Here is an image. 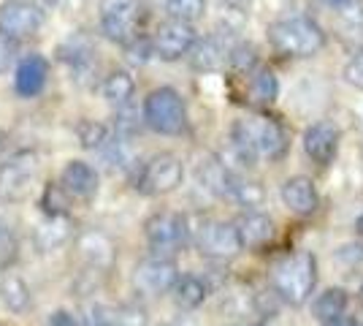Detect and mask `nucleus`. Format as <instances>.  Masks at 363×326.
<instances>
[{
  "instance_id": "obj_22",
  "label": "nucleus",
  "mask_w": 363,
  "mask_h": 326,
  "mask_svg": "<svg viewBox=\"0 0 363 326\" xmlns=\"http://www.w3.org/2000/svg\"><path fill=\"white\" fill-rule=\"evenodd\" d=\"M0 302H3V308L9 313L25 315L33 308L30 286L19 278V275H14V272L0 275Z\"/></svg>"
},
{
  "instance_id": "obj_40",
  "label": "nucleus",
  "mask_w": 363,
  "mask_h": 326,
  "mask_svg": "<svg viewBox=\"0 0 363 326\" xmlns=\"http://www.w3.org/2000/svg\"><path fill=\"white\" fill-rule=\"evenodd\" d=\"M323 3H325V6H331V9H336V11H339V9H345V6H350L352 0H323Z\"/></svg>"
},
{
  "instance_id": "obj_20",
  "label": "nucleus",
  "mask_w": 363,
  "mask_h": 326,
  "mask_svg": "<svg viewBox=\"0 0 363 326\" xmlns=\"http://www.w3.org/2000/svg\"><path fill=\"white\" fill-rule=\"evenodd\" d=\"M198 183L214 196H230V188L236 180V171L228 166L223 158H203L198 163Z\"/></svg>"
},
{
  "instance_id": "obj_11",
  "label": "nucleus",
  "mask_w": 363,
  "mask_h": 326,
  "mask_svg": "<svg viewBox=\"0 0 363 326\" xmlns=\"http://www.w3.org/2000/svg\"><path fill=\"white\" fill-rule=\"evenodd\" d=\"M44 25V11L30 0H3L0 3V33L16 41L35 36Z\"/></svg>"
},
{
  "instance_id": "obj_18",
  "label": "nucleus",
  "mask_w": 363,
  "mask_h": 326,
  "mask_svg": "<svg viewBox=\"0 0 363 326\" xmlns=\"http://www.w3.org/2000/svg\"><path fill=\"white\" fill-rule=\"evenodd\" d=\"M71 220L68 215H46L35 229H33V248L38 253H52V250L62 248L71 239Z\"/></svg>"
},
{
  "instance_id": "obj_14",
  "label": "nucleus",
  "mask_w": 363,
  "mask_h": 326,
  "mask_svg": "<svg viewBox=\"0 0 363 326\" xmlns=\"http://www.w3.org/2000/svg\"><path fill=\"white\" fill-rule=\"evenodd\" d=\"M76 250L87 261L90 269H101V272L114 264V256H117L114 242L104 232H98V229H87V232L79 234L76 237Z\"/></svg>"
},
{
  "instance_id": "obj_16",
  "label": "nucleus",
  "mask_w": 363,
  "mask_h": 326,
  "mask_svg": "<svg viewBox=\"0 0 363 326\" xmlns=\"http://www.w3.org/2000/svg\"><path fill=\"white\" fill-rule=\"evenodd\" d=\"M279 193H282V202H285V207H288L290 212H296V215L301 217L312 215L320 204L318 188H315V183L309 177H303V174H296V177L285 180V185H282Z\"/></svg>"
},
{
  "instance_id": "obj_9",
  "label": "nucleus",
  "mask_w": 363,
  "mask_h": 326,
  "mask_svg": "<svg viewBox=\"0 0 363 326\" xmlns=\"http://www.w3.org/2000/svg\"><path fill=\"white\" fill-rule=\"evenodd\" d=\"M198 41V33L193 28V22H182V19H168L163 22L155 36H152V47H155V58H160L163 63H177L182 58H187Z\"/></svg>"
},
{
  "instance_id": "obj_6",
  "label": "nucleus",
  "mask_w": 363,
  "mask_h": 326,
  "mask_svg": "<svg viewBox=\"0 0 363 326\" xmlns=\"http://www.w3.org/2000/svg\"><path fill=\"white\" fill-rule=\"evenodd\" d=\"M38 156L33 150H16L9 161L0 163V202H28L38 180Z\"/></svg>"
},
{
  "instance_id": "obj_5",
  "label": "nucleus",
  "mask_w": 363,
  "mask_h": 326,
  "mask_svg": "<svg viewBox=\"0 0 363 326\" xmlns=\"http://www.w3.org/2000/svg\"><path fill=\"white\" fill-rule=\"evenodd\" d=\"M182 180H184V163L174 153H157L136 166L133 188L141 196H166L182 185Z\"/></svg>"
},
{
  "instance_id": "obj_4",
  "label": "nucleus",
  "mask_w": 363,
  "mask_h": 326,
  "mask_svg": "<svg viewBox=\"0 0 363 326\" xmlns=\"http://www.w3.org/2000/svg\"><path fill=\"white\" fill-rule=\"evenodd\" d=\"M190 220V217H187ZM190 242L196 245L201 256L212 259V261H228L233 256H239L244 250V242L239 237L236 223H225V220H190Z\"/></svg>"
},
{
  "instance_id": "obj_1",
  "label": "nucleus",
  "mask_w": 363,
  "mask_h": 326,
  "mask_svg": "<svg viewBox=\"0 0 363 326\" xmlns=\"http://www.w3.org/2000/svg\"><path fill=\"white\" fill-rule=\"evenodd\" d=\"M318 286V259L309 250H296L282 256L272 266L274 296L288 305H303Z\"/></svg>"
},
{
  "instance_id": "obj_17",
  "label": "nucleus",
  "mask_w": 363,
  "mask_h": 326,
  "mask_svg": "<svg viewBox=\"0 0 363 326\" xmlns=\"http://www.w3.org/2000/svg\"><path fill=\"white\" fill-rule=\"evenodd\" d=\"M230 49H233V44H228L223 36H206V38L196 41V47L187 58H190V65L196 71L212 74V71H220L223 65H228Z\"/></svg>"
},
{
  "instance_id": "obj_35",
  "label": "nucleus",
  "mask_w": 363,
  "mask_h": 326,
  "mask_svg": "<svg viewBox=\"0 0 363 326\" xmlns=\"http://www.w3.org/2000/svg\"><path fill=\"white\" fill-rule=\"evenodd\" d=\"M339 16H342V22L347 25L350 31L361 33L363 31V0H352L350 6L339 9Z\"/></svg>"
},
{
  "instance_id": "obj_31",
  "label": "nucleus",
  "mask_w": 363,
  "mask_h": 326,
  "mask_svg": "<svg viewBox=\"0 0 363 326\" xmlns=\"http://www.w3.org/2000/svg\"><path fill=\"white\" fill-rule=\"evenodd\" d=\"M125 58L133 63V65H144V63L150 60V58H155V47H152V38H147V36H141L138 33L133 41H128L125 44Z\"/></svg>"
},
{
  "instance_id": "obj_33",
  "label": "nucleus",
  "mask_w": 363,
  "mask_h": 326,
  "mask_svg": "<svg viewBox=\"0 0 363 326\" xmlns=\"http://www.w3.org/2000/svg\"><path fill=\"white\" fill-rule=\"evenodd\" d=\"M342 77H345V82H347L350 87L363 90V49H358V52L350 58L347 65H345V71H342Z\"/></svg>"
},
{
  "instance_id": "obj_19",
  "label": "nucleus",
  "mask_w": 363,
  "mask_h": 326,
  "mask_svg": "<svg viewBox=\"0 0 363 326\" xmlns=\"http://www.w3.org/2000/svg\"><path fill=\"white\" fill-rule=\"evenodd\" d=\"M236 229H239V237H242L244 248L250 250H263L269 248L277 237V226L269 215L263 212H247L236 220Z\"/></svg>"
},
{
  "instance_id": "obj_25",
  "label": "nucleus",
  "mask_w": 363,
  "mask_h": 326,
  "mask_svg": "<svg viewBox=\"0 0 363 326\" xmlns=\"http://www.w3.org/2000/svg\"><path fill=\"white\" fill-rule=\"evenodd\" d=\"M136 93V82L128 71H111L104 82H101V95L114 107H125Z\"/></svg>"
},
{
  "instance_id": "obj_29",
  "label": "nucleus",
  "mask_w": 363,
  "mask_h": 326,
  "mask_svg": "<svg viewBox=\"0 0 363 326\" xmlns=\"http://www.w3.org/2000/svg\"><path fill=\"white\" fill-rule=\"evenodd\" d=\"M74 196L65 190V188L57 183H49L44 188V193H41V207H44L46 215H68V202H71Z\"/></svg>"
},
{
  "instance_id": "obj_30",
  "label": "nucleus",
  "mask_w": 363,
  "mask_h": 326,
  "mask_svg": "<svg viewBox=\"0 0 363 326\" xmlns=\"http://www.w3.org/2000/svg\"><path fill=\"white\" fill-rule=\"evenodd\" d=\"M166 11L182 22H198L206 14V0H166Z\"/></svg>"
},
{
  "instance_id": "obj_2",
  "label": "nucleus",
  "mask_w": 363,
  "mask_h": 326,
  "mask_svg": "<svg viewBox=\"0 0 363 326\" xmlns=\"http://www.w3.org/2000/svg\"><path fill=\"white\" fill-rule=\"evenodd\" d=\"M269 44L279 58H312L325 47V31L312 16H288L269 25Z\"/></svg>"
},
{
  "instance_id": "obj_36",
  "label": "nucleus",
  "mask_w": 363,
  "mask_h": 326,
  "mask_svg": "<svg viewBox=\"0 0 363 326\" xmlns=\"http://www.w3.org/2000/svg\"><path fill=\"white\" fill-rule=\"evenodd\" d=\"M46 326H82V324H79V318L71 310H55L49 313Z\"/></svg>"
},
{
  "instance_id": "obj_13",
  "label": "nucleus",
  "mask_w": 363,
  "mask_h": 326,
  "mask_svg": "<svg viewBox=\"0 0 363 326\" xmlns=\"http://www.w3.org/2000/svg\"><path fill=\"white\" fill-rule=\"evenodd\" d=\"M46 79H49V60L38 52L25 55L22 60L16 63L14 71V90L22 98H35L41 95V90L46 87Z\"/></svg>"
},
{
  "instance_id": "obj_21",
  "label": "nucleus",
  "mask_w": 363,
  "mask_h": 326,
  "mask_svg": "<svg viewBox=\"0 0 363 326\" xmlns=\"http://www.w3.org/2000/svg\"><path fill=\"white\" fill-rule=\"evenodd\" d=\"M247 101L252 107H272L279 95V79L269 65H257L252 74H247Z\"/></svg>"
},
{
  "instance_id": "obj_42",
  "label": "nucleus",
  "mask_w": 363,
  "mask_h": 326,
  "mask_svg": "<svg viewBox=\"0 0 363 326\" xmlns=\"http://www.w3.org/2000/svg\"><path fill=\"white\" fill-rule=\"evenodd\" d=\"M355 232H358V237L363 239V212H361V217L355 220Z\"/></svg>"
},
{
  "instance_id": "obj_28",
  "label": "nucleus",
  "mask_w": 363,
  "mask_h": 326,
  "mask_svg": "<svg viewBox=\"0 0 363 326\" xmlns=\"http://www.w3.org/2000/svg\"><path fill=\"white\" fill-rule=\"evenodd\" d=\"M230 199H236L242 207H260L263 199H266V190L255 180H244V177L236 174L233 188H230Z\"/></svg>"
},
{
  "instance_id": "obj_41",
  "label": "nucleus",
  "mask_w": 363,
  "mask_h": 326,
  "mask_svg": "<svg viewBox=\"0 0 363 326\" xmlns=\"http://www.w3.org/2000/svg\"><path fill=\"white\" fill-rule=\"evenodd\" d=\"M171 326H198V324L193 321V318H190V315H182V318H177V321H174Z\"/></svg>"
},
{
  "instance_id": "obj_15",
  "label": "nucleus",
  "mask_w": 363,
  "mask_h": 326,
  "mask_svg": "<svg viewBox=\"0 0 363 326\" xmlns=\"http://www.w3.org/2000/svg\"><path fill=\"white\" fill-rule=\"evenodd\" d=\"M60 185L82 202H90L98 193V171L87 161H68L60 171Z\"/></svg>"
},
{
  "instance_id": "obj_32",
  "label": "nucleus",
  "mask_w": 363,
  "mask_h": 326,
  "mask_svg": "<svg viewBox=\"0 0 363 326\" xmlns=\"http://www.w3.org/2000/svg\"><path fill=\"white\" fill-rule=\"evenodd\" d=\"M14 261H16V242H14V237H11L9 223L0 217V269L11 266Z\"/></svg>"
},
{
  "instance_id": "obj_8",
  "label": "nucleus",
  "mask_w": 363,
  "mask_h": 326,
  "mask_svg": "<svg viewBox=\"0 0 363 326\" xmlns=\"http://www.w3.org/2000/svg\"><path fill=\"white\" fill-rule=\"evenodd\" d=\"M144 237L155 250L171 253V250L190 242V220H187V215L168 212V210L155 212L144 220Z\"/></svg>"
},
{
  "instance_id": "obj_39",
  "label": "nucleus",
  "mask_w": 363,
  "mask_h": 326,
  "mask_svg": "<svg viewBox=\"0 0 363 326\" xmlns=\"http://www.w3.org/2000/svg\"><path fill=\"white\" fill-rule=\"evenodd\" d=\"M6 150H9V134L0 128V158L6 156Z\"/></svg>"
},
{
  "instance_id": "obj_26",
  "label": "nucleus",
  "mask_w": 363,
  "mask_h": 326,
  "mask_svg": "<svg viewBox=\"0 0 363 326\" xmlns=\"http://www.w3.org/2000/svg\"><path fill=\"white\" fill-rule=\"evenodd\" d=\"M74 134H76V141H79L84 150H101L108 141L106 125L98 123V120H90V117L79 120V123L74 125Z\"/></svg>"
},
{
  "instance_id": "obj_23",
  "label": "nucleus",
  "mask_w": 363,
  "mask_h": 326,
  "mask_svg": "<svg viewBox=\"0 0 363 326\" xmlns=\"http://www.w3.org/2000/svg\"><path fill=\"white\" fill-rule=\"evenodd\" d=\"M347 302H350V296L345 288H325V291L315 299L312 315H315V321H320V324L336 321V318H342V315L347 313Z\"/></svg>"
},
{
  "instance_id": "obj_12",
  "label": "nucleus",
  "mask_w": 363,
  "mask_h": 326,
  "mask_svg": "<svg viewBox=\"0 0 363 326\" xmlns=\"http://www.w3.org/2000/svg\"><path fill=\"white\" fill-rule=\"evenodd\" d=\"M303 153L318 166H331L339 156V128L328 120L312 123L303 131Z\"/></svg>"
},
{
  "instance_id": "obj_43",
  "label": "nucleus",
  "mask_w": 363,
  "mask_h": 326,
  "mask_svg": "<svg viewBox=\"0 0 363 326\" xmlns=\"http://www.w3.org/2000/svg\"><path fill=\"white\" fill-rule=\"evenodd\" d=\"M225 3H228V6H233V9H242L247 0H225Z\"/></svg>"
},
{
  "instance_id": "obj_37",
  "label": "nucleus",
  "mask_w": 363,
  "mask_h": 326,
  "mask_svg": "<svg viewBox=\"0 0 363 326\" xmlns=\"http://www.w3.org/2000/svg\"><path fill=\"white\" fill-rule=\"evenodd\" d=\"M336 259L339 261H350V264H358V261H363V245H345V248L336 250Z\"/></svg>"
},
{
  "instance_id": "obj_24",
  "label": "nucleus",
  "mask_w": 363,
  "mask_h": 326,
  "mask_svg": "<svg viewBox=\"0 0 363 326\" xmlns=\"http://www.w3.org/2000/svg\"><path fill=\"white\" fill-rule=\"evenodd\" d=\"M171 294H174V302L179 305L182 310H196V308H201V305L206 302L209 288H206V283L201 278H196V275H182Z\"/></svg>"
},
{
  "instance_id": "obj_10",
  "label": "nucleus",
  "mask_w": 363,
  "mask_h": 326,
  "mask_svg": "<svg viewBox=\"0 0 363 326\" xmlns=\"http://www.w3.org/2000/svg\"><path fill=\"white\" fill-rule=\"evenodd\" d=\"M179 280V269L177 264L166 259V256H150V259H141L133 269V283H136L138 291L150 296H163L171 294L174 286Z\"/></svg>"
},
{
  "instance_id": "obj_27",
  "label": "nucleus",
  "mask_w": 363,
  "mask_h": 326,
  "mask_svg": "<svg viewBox=\"0 0 363 326\" xmlns=\"http://www.w3.org/2000/svg\"><path fill=\"white\" fill-rule=\"evenodd\" d=\"M257 65V52L255 47H250V44H244V41H239V44H233V49H230V55H228V68L233 71V74H239V77H247V74H252Z\"/></svg>"
},
{
  "instance_id": "obj_3",
  "label": "nucleus",
  "mask_w": 363,
  "mask_h": 326,
  "mask_svg": "<svg viewBox=\"0 0 363 326\" xmlns=\"http://www.w3.org/2000/svg\"><path fill=\"white\" fill-rule=\"evenodd\" d=\"M141 120L147 128L163 136H179L187 131V107L174 87H155L141 107Z\"/></svg>"
},
{
  "instance_id": "obj_38",
  "label": "nucleus",
  "mask_w": 363,
  "mask_h": 326,
  "mask_svg": "<svg viewBox=\"0 0 363 326\" xmlns=\"http://www.w3.org/2000/svg\"><path fill=\"white\" fill-rule=\"evenodd\" d=\"M323 326H361L358 321H352V318H336V321H328V324H323Z\"/></svg>"
},
{
  "instance_id": "obj_7",
  "label": "nucleus",
  "mask_w": 363,
  "mask_h": 326,
  "mask_svg": "<svg viewBox=\"0 0 363 326\" xmlns=\"http://www.w3.org/2000/svg\"><path fill=\"white\" fill-rule=\"evenodd\" d=\"M98 25L108 41L125 47L138 36L141 25V3L138 0H101L98 6Z\"/></svg>"
},
{
  "instance_id": "obj_44",
  "label": "nucleus",
  "mask_w": 363,
  "mask_h": 326,
  "mask_svg": "<svg viewBox=\"0 0 363 326\" xmlns=\"http://www.w3.org/2000/svg\"><path fill=\"white\" fill-rule=\"evenodd\" d=\"M358 299H361V305H363V286H361V294H358Z\"/></svg>"
},
{
  "instance_id": "obj_34",
  "label": "nucleus",
  "mask_w": 363,
  "mask_h": 326,
  "mask_svg": "<svg viewBox=\"0 0 363 326\" xmlns=\"http://www.w3.org/2000/svg\"><path fill=\"white\" fill-rule=\"evenodd\" d=\"M16 55H19V41L0 33V74H6L11 65H14Z\"/></svg>"
}]
</instances>
